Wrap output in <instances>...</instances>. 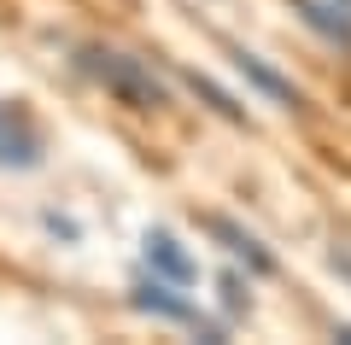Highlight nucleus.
<instances>
[{"label": "nucleus", "instance_id": "f257e3e1", "mask_svg": "<svg viewBox=\"0 0 351 345\" xmlns=\"http://www.w3.org/2000/svg\"><path fill=\"white\" fill-rule=\"evenodd\" d=\"M82 71L129 111H164L170 106V88L158 82V71L147 59H135V53H123V47H82Z\"/></svg>", "mask_w": 351, "mask_h": 345}, {"label": "nucleus", "instance_id": "0eeeda50", "mask_svg": "<svg viewBox=\"0 0 351 345\" xmlns=\"http://www.w3.org/2000/svg\"><path fill=\"white\" fill-rule=\"evenodd\" d=\"M205 228H211V235H217V240H223V246H228V252H234V258H240V263H252V270H258V275H263V270H269V252H263V246H258V240H252V235H246V228H234V222H228V217H205Z\"/></svg>", "mask_w": 351, "mask_h": 345}, {"label": "nucleus", "instance_id": "7ed1b4c3", "mask_svg": "<svg viewBox=\"0 0 351 345\" xmlns=\"http://www.w3.org/2000/svg\"><path fill=\"white\" fill-rule=\"evenodd\" d=\"M293 12H299L328 47L351 53V0H293Z\"/></svg>", "mask_w": 351, "mask_h": 345}, {"label": "nucleus", "instance_id": "f03ea898", "mask_svg": "<svg viewBox=\"0 0 351 345\" xmlns=\"http://www.w3.org/2000/svg\"><path fill=\"white\" fill-rule=\"evenodd\" d=\"M41 152L47 147H41V129L29 123V111L0 99V170H36Z\"/></svg>", "mask_w": 351, "mask_h": 345}, {"label": "nucleus", "instance_id": "39448f33", "mask_svg": "<svg viewBox=\"0 0 351 345\" xmlns=\"http://www.w3.org/2000/svg\"><path fill=\"white\" fill-rule=\"evenodd\" d=\"M135 305L152 310L158 322H193V328H199V310L182 298V287H176V281H164V275H152V281L135 287Z\"/></svg>", "mask_w": 351, "mask_h": 345}, {"label": "nucleus", "instance_id": "423d86ee", "mask_svg": "<svg viewBox=\"0 0 351 345\" xmlns=\"http://www.w3.org/2000/svg\"><path fill=\"white\" fill-rule=\"evenodd\" d=\"M234 71L246 76L252 88H263V94L276 99V106H287V111H293V106H304V94H299V88H293V82H287V76H281V71H269V64H263L258 53H246V47H234Z\"/></svg>", "mask_w": 351, "mask_h": 345}, {"label": "nucleus", "instance_id": "20e7f679", "mask_svg": "<svg viewBox=\"0 0 351 345\" xmlns=\"http://www.w3.org/2000/svg\"><path fill=\"white\" fill-rule=\"evenodd\" d=\"M147 270H152V275H164V281H176V287H193L199 263L182 252V240H176V235L152 228V235H147Z\"/></svg>", "mask_w": 351, "mask_h": 345}]
</instances>
